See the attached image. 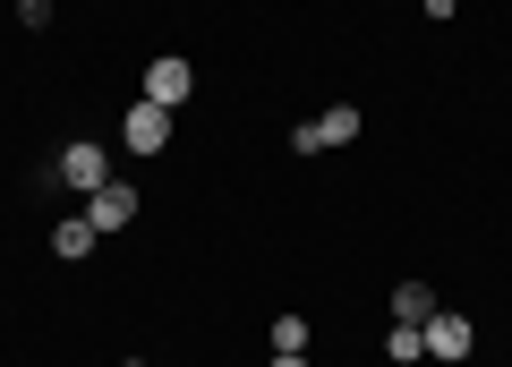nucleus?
<instances>
[{
    "label": "nucleus",
    "instance_id": "f257e3e1",
    "mask_svg": "<svg viewBox=\"0 0 512 367\" xmlns=\"http://www.w3.org/2000/svg\"><path fill=\"white\" fill-rule=\"evenodd\" d=\"M120 171H111V146L103 137H69V146L52 154V188H69V197H94V188H111Z\"/></svg>",
    "mask_w": 512,
    "mask_h": 367
},
{
    "label": "nucleus",
    "instance_id": "f03ea898",
    "mask_svg": "<svg viewBox=\"0 0 512 367\" xmlns=\"http://www.w3.org/2000/svg\"><path fill=\"white\" fill-rule=\"evenodd\" d=\"M367 120H359V103H325L316 120H299L291 129V154H333V146H350Z\"/></svg>",
    "mask_w": 512,
    "mask_h": 367
},
{
    "label": "nucleus",
    "instance_id": "7ed1b4c3",
    "mask_svg": "<svg viewBox=\"0 0 512 367\" xmlns=\"http://www.w3.org/2000/svg\"><path fill=\"white\" fill-rule=\"evenodd\" d=\"M188 94H197V60H188V52H154L146 60V103L188 111Z\"/></svg>",
    "mask_w": 512,
    "mask_h": 367
},
{
    "label": "nucleus",
    "instance_id": "20e7f679",
    "mask_svg": "<svg viewBox=\"0 0 512 367\" xmlns=\"http://www.w3.org/2000/svg\"><path fill=\"white\" fill-rule=\"evenodd\" d=\"M171 120H180V111H163V103L137 94V103L120 111V146H128V154H163V146H171Z\"/></svg>",
    "mask_w": 512,
    "mask_h": 367
},
{
    "label": "nucleus",
    "instance_id": "39448f33",
    "mask_svg": "<svg viewBox=\"0 0 512 367\" xmlns=\"http://www.w3.org/2000/svg\"><path fill=\"white\" fill-rule=\"evenodd\" d=\"M419 342H427V359L461 367V359H470V350H478V325H470V316H453V308H436V316H427V325H419Z\"/></svg>",
    "mask_w": 512,
    "mask_h": 367
},
{
    "label": "nucleus",
    "instance_id": "423d86ee",
    "mask_svg": "<svg viewBox=\"0 0 512 367\" xmlns=\"http://www.w3.org/2000/svg\"><path fill=\"white\" fill-rule=\"evenodd\" d=\"M137 205H146L137 188H128V180H111V188H94V197H86V222L111 239V231H128V222H137Z\"/></svg>",
    "mask_w": 512,
    "mask_h": 367
},
{
    "label": "nucleus",
    "instance_id": "0eeeda50",
    "mask_svg": "<svg viewBox=\"0 0 512 367\" xmlns=\"http://www.w3.org/2000/svg\"><path fill=\"white\" fill-rule=\"evenodd\" d=\"M94 239H103V231H94L86 214H60V222H52V257H60V265H86Z\"/></svg>",
    "mask_w": 512,
    "mask_h": 367
},
{
    "label": "nucleus",
    "instance_id": "6e6552de",
    "mask_svg": "<svg viewBox=\"0 0 512 367\" xmlns=\"http://www.w3.org/2000/svg\"><path fill=\"white\" fill-rule=\"evenodd\" d=\"M436 316V291L427 282H393V325H427Z\"/></svg>",
    "mask_w": 512,
    "mask_h": 367
},
{
    "label": "nucleus",
    "instance_id": "1a4fd4ad",
    "mask_svg": "<svg viewBox=\"0 0 512 367\" xmlns=\"http://www.w3.org/2000/svg\"><path fill=\"white\" fill-rule=\"evenodd\" d=\"M384 359H393V367H419V359H427L419 325H393V333H384Z\"/></svg>",
    "mask_w": 512,
    "mask_h": 367
},
{
    "label": "nucleus",
    "instance_id": "9d476101",
    "mask_svg": "<svg viewBox=\"0 0 512 367\" xmlns=\"http://www.w3.org/2000/svg\"><path fill=\"white\" fill-rule=\"evenodd\" d=\"M265 342H274V350H308L316 325H308V316H274V325H265Z\"/></svg>",
    "mask_w": 512,
    "mask_h": 367
},
{
    "label": "nucleus",
    "instance_id": "9b49d317",
    "mask_svg": "<svg viewBox=\"0 0 512 367\" xmlns=\"http://www.w3.org/2000/svg\"><path fill=\"white\" fill-rule=\"evenodd\" d=\"M18 26H26V35H43V26H52V0H18Z\"/></svg>",
    "mask_w": 512,
    "mask_h": 367
},
{
    "label": "nucleus",
    "instance_id": "f8f14e48",
    "mask_svg": "<svg viewBox=\"0 0 512 367\" xmlns=\"http://www.w3.org/2000/svg\"><path fill=\"white\" fill-rule=\"evenodd\" d=\"M419 9H427L436 26H453V18H461V0H419Z\"/></svg>",
    "mask_w": 512,
    "mask_h": 367
},
{
    "label": "nucleus",
    "instance_id": "ddd939ff",
    "mask_svg": "<svg viewBox=\"0 0 512 367\" xmlns=\"http://www.w3.org/2000/svg\"><path fill=\"white\" fill-rule=\"evenodd\" d=\"M265 367H316V359H308V350H274V359H265Z\"/></svg>",
    "mask_w": 512,
    "mask_h": 367
},
{
    "label": "nucleus",
    "instance_id": "4468645a",
    "mask_svg": "<svg viewBox=\"0 0 512 367\" xmlns=\"http://www.w3.org/2000/svg\"><path fill=\"white\" fill-rule=\"evenodd\" d=\"M120 367H146V359H120Z\"/></svg>",
    "mask_w": 512,
    "mask_h": 367
}]
</instances>
